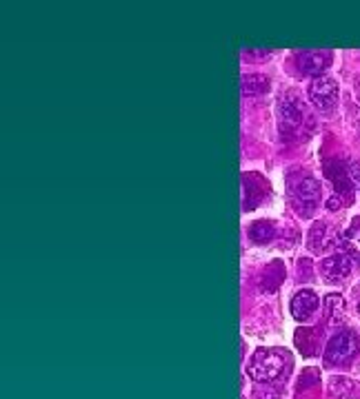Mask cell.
I'll return each instance as SVG.
<instances>
[{
  "label": "cell",
  "mask_w": 360,
  "mask_h": 399,
  "mask_svg": "<svg viewBox=\"0 0 360 399\" xmlns=\"http://www.w3.org/2000/svg\"><path fill=\"white\" fill-rule=\"evenodd\" d=\"M284 366H287V360L280 350L260 348L258 352H253L249 362V375L260 383H272L284 373Z\"/></svg>",
  "instance_id": "cell-1"
},
{
  "label": "cell",
  "mask_w": 360,
  "mask_h": 399,
  "mask_svg": "<svg viewBox=\"0 0 360 399\" xmlns=\"http://www.w3.org/2000/svg\"><path fill=\"white\" fill-rule=\"evenodd\" d=\"M358 350V340L352 331H342V333H336L332 340L327 342V348H325V362L327 364H347L354 360Z\"/></svg>",
  "instance_id": "cell-2"
},
{
  "label": "cell",
  "mask_w": 360,
  "mask_h": 399,
  "mask_svg": "<svg viewBox=\"0 0 360 399\" xmlns=\"http://www.w3.org/2000/svg\"><path fill=\"white\" fill-rule=\"evenodd\" d=\"M309 100L320 111H329L338 102V82L329 75H318L309 85Z\"/></svg>",
  "instance_id": "cell-3"
},
{
  "label": "cell",
  "mask_w": 360,
  "mask_h": 399,
  "mask_svg": "<svg viewBox=\"0 0 360 399\" xmlns=\"http://www.w3.org/2000/svg\"><path fill=\"white\" fill-rule=\"evenodd\" d=\"M303 102H300V98L296 94H284L282 102H280V131L284 135H289L294 133L298 127H300V122H303Z\"/></svg>",
  "instance_id": "cell-4"
},
{
  "label": "cell",
  "mask_w": 360,
  "mask_h": 399,
  "mask_svg": "<svg viewBox=\"0 0 360 399\" xmlns=\"http://www.w3.org/2000/svg\"><path fill=\"white\" fill-rule=\"evenodd\" d=\"M320 271L329 282H340L352 273V259L344 253H334L323 259Z\"/></svg>",
  "instance_id": "cell-5"
},
{
  "label": "cell",
  "mask_w": 360,
  "mask_h": 399,
  "mask_svg": "<svg viewBox=\"0 0 360 399\" xmlns=\"http://www.w3.org/2000/svg\"><path fill=\"white\" fill-rule=\"evenodd\" d=\"M316 309H318V295L313 293V290H309V288L298 290V293L294 295V300H292V315L298 321H305Z\"/></svg>",
  "instance_id": "cell-6"
},
{
  "label": "cell",
  "mask_w": 360,
  "mask_h": 399,
  "mask_svg": "<svg viewBox=\"0 0 360 399\" xmlns=\"http://www.w3.org/2000/svg\"><path fill=\"white\" fill-rule=\"evenodd\" d=\"M296 200L305 209H313L320 197V182L313 180V178H303L298 184H296Z\"/></svg>",
  "instance_id": "cell-7"
},
{
  "label": "cell",
  "mask_w": 360,
  "mask_h": 399,
  "mask_svg": "<svg viewBox=\"0 0 360 399\" xmlns=\"http://www.w3.org/2000/svg\"><path fill=\"white\" fill-rule=\"evenodd\" d=\"M298 67L303 73L307 75H313V78H318V75L327 69V63L329 58L320 51H307V54H300L298 58Z\"/></svg>",
  "instance_id": "cell-8"
},
{
  "label": "cell",
  "mask_w": 360,
  "mask_h": 399,
  "mask_svg": "<svg viewBox=\"0 0 360 399\" xmlns=\"http://www.w3.org/2000/svg\"><path fill=\"white\" fill-rule=\"evenodd\" d=\"M340 247L344 255L360 264V226L358 224L349 226L347 231L340 235Z\"/></svg>",
  "instance_id": "cell-9"
},
{
  "label": "cell",
  "mask_w": 360,
  "mask_h": 399,
  "mask_svg": "<svg viewBox=\"0 0 360 399\" xmlns=\"http://www.w3.org/2000/svg\"><path fill=\"white\" fill-rule=\"evenodd\" d=\"M325 315L329 324H340L344 319V300L338 293H329L325 297Z\"/></svg>",
  "instance_id": "cell-10"
},
{
  "label": "cell",
  "mask_w": 360,
  "mask_h": 399,
  "mask_svg": "<svg viewBox=\"0 0 360 399\" xmlns=\"http://www.w3.org/2000/svg\"><path fill=\"white\" fill-rule=\"evenodd\" d=\"M267 89H269V80H267V75H260V73L243 75V80H240V91H243L245 96L265 94Z\"/></svg>",
  "instance_id": "cell-11"
},
{
  "label": "cell",
  "mask_w": 360,
  "mask_h": 399,
  "mask_svg": "<svg viewBox=\"0 0 360 399\" xmlns=\"http://www.w3.org/2000/svg\"><path fill=\"white\" fill-rule=\"evenodd\" d=\"M274 226L269 224V222H253L251 226H249V238L253 240V242H260V244H265V242H269L274 238Z\"/></svg>",
  "instance_id": "cell-12"
},
{
  "label": "cell",
  "mask_w": 360,
  "mask_h": 399,
  "mask_svg": "<svg viewBox=\"0 0 360 399\" xmlns=\"http://www.w3.org/2000/svg\"><path fill=\"white\" fill-rule=\"evenodd\" d=\"M327 242V226L325 224H316L309 231V249L311 251H320Z\"/></svg>",
  "instance_id": "cell-13"
},
{
  "label": "cell",
  "mask_w": 360,
  "mask_h": 399,
  "mask_svg": "<svg viewBox=\"0 0 360 399\" xmlns=\"http://www.w3.org/2000/svg\"><path fill=\"white\" fill-rule=\"evenodd\" d=\"M347 176L352 178V182L356 184V187L360 189V162H352L347 166Z\"/></svg>",
  "instance_id": "cell-14"
},
{
  "label": "cell",
  "mask_w": 360,
  "mask_h": 399,
  "mask_svg": "<svg viewBox=\"0 0 360 399\" xmlns=\"http://www.w3.org/2000/svg\"><path fill=\"white\" fill-rule=\"evenodd\" d=\"M358 313H360V304H358Z\"/></svg>",
  "instance_id": "cell-15"
}]
</instances>
